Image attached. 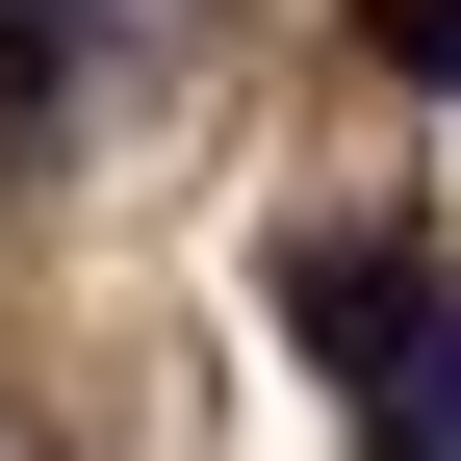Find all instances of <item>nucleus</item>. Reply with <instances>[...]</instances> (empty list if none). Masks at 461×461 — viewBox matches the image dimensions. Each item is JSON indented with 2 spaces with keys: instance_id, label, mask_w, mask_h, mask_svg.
<instances>
[{
  "instance_id": "f257e3e1",
  "label": "nucleus",
  "mask_w": 461,
  "mask_h": 461,
  "mask_svg": "<svg viewBox=\"0 0 461 461\" xmlns=\"http://www.w3.org/2000/svg\"><path fill=\"white\" fill-rule=\"evenodd\" d=\"M282 308H308L333 359H359L384 411H411V359L461 333V282H436V230H308V257H282Z\"/></svg>"
},
{
  "instance_id": "f03ea898",
  "label": "nucleus",
  "mask_w": 461,
  "mask_h": 461,
  "mask_svg": "<svg viewBox=\"0 0 461 461\" xmlns=\"http://www.w3.org/2000/svg\"><path fill=\"white\" fill-rule=\"evenodd\" d=\"M384 77H411V103H461V0H384Z\"/></svg>"
},
{
  "instance_id": "7ed1b4c3",
  "label": "nucleus",
  "mask_w": 461,
  "mask_h": 461,
  "mask_svg": "<svg viewBox=\"0 0 461 461\" xmlns=\"http://www.w3.org/2000/svg\"><path fill=\"white\" fill-rule=\"evenodd\" d=\"M384 461H461V333L411 359V411H384Z\"/></svg>"
}]
</instances>
